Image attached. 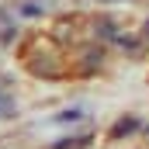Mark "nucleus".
Masks as SVG:
<instances>
[{
  "mask_svg": "<svg viewBox=\"0 0 149 149\" xmlns=\"http://www.w3.org/2000/svg\"><path fill=\"white\" fill-rule=\"evenodd\" d=\"M135 128V121H121V125H114V135H121V132H132Z\"/></svg>",
  "mask_w": 149,
  "mask_h": 149,
  "instance_id": "nucleus-1",
  "label": "nucleus"
}]
</instances>
